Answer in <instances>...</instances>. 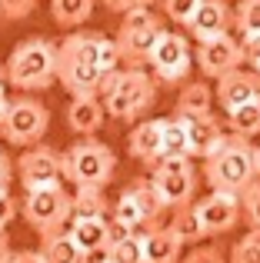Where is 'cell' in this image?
Instances as JSON below:
<instances>
[{"label":"cell","mask_w":260,"mask_h":263,"mask_svg":"<svg viewBox=\"0 0 260 263\" xmlns=\"http://www.w3.org/2000/svg\"><path fill=\"white\" fill-rule=\"evenodd\" d=\"M17 213H20V206H17V200H13V193L10 190L0 193V230H7V227L17 220Z\"/></svg>","instance_id":"obj_36"},{"label":"cell","mask_w":260,"mask_h":263,"mask_svg":"<svg viewBox=\"0 0 260 263\" xmlns=\"http://www.w3.org/2000/svg\"><path fill=\"white\" fill-rule=\"evenodd\" d=\"M4 80L20 93H37L57 80V44L47 37H27L10 50Z\"/></svg>","instance_id":"obj_4"},{"label":"cell","mask_w":260,"mask_h":263,"mask_svg":"<svg viewBox=\"0 0 260 263\" xmlns=\"http://www.w3.org/2000/svg\"><path fill=\"white\" fill-rule=\"evenodd\" d=\"M84 263H107L104 253H97V257H84Z\"/></svg>","instance_id":"obj_42"},{"label":"cell","mask_w":260,"mask_h":263,"mask_svg":"<svg viewBox=\"0 0 260 263\" xmlns=\"http://www.w3.org/2000/svg\"><path fill=\"white\" fill-rule=\"evenodd\" d=\"M227 127H230V137H240V140L257 137L260 134V100H250V103H244V107L230 110Z\"/></svg>","instance_id":"obj_27"},{"label":"cell","mask_w":260,"mask_h":263,"mask_svg":"<svg viewBox=\"0 0 260 263\" xmlns=\"http://www.w3.org/2000/svg\"><path fill=\"white\" fill-rule=\"evenodd\" d=\"M194 213L203 227V237H220L240 223V197L210 190L203 200H194Z\"/></svg>","instance_id":"obj_12"},{"label":"cell","mask_w":260,"mask_h":263,"mask_svg":"<svg viewBox=\"0 0 260 263\" xmlns=\"http://www.w3.org/2000/svg\"><path fill=\"white\" fill-rule=\"evenodd\" d=\"M0 84H4V64H0Z\"/></svg>","instance_id":"obj_43"},{"label":"cell","mask_w":260,"mask_h":263,"mask_svg":"<svg viewBox=\"0 0 260 263\" xmlns=\"http://www.w3.org/2000/svg\"><path fill=\"white\" fill-rule=\"evenodd\" d=\"M183 263H230L217 247H194V250L183 257Z\"/></svg>","instance_id":"obj_34"},{"label":"cell","mask_w":260,"mask_h":263,"mask_svg":"<svg viewBox=\"0 0 260 263\" xmlns=\"http://www.w3.org/2000/svg\"><path fill=\"white\" fill-rule=\"evenodd\" d=\"M160 160H190V154H187V127H183V120H177V117H163Z\"/></svg>","instance_id":"obj_25"},{"label":"cell","mask_w":260,"mask_h":263,"mask_svg":"<svg viewBox=\"0 0 260 263\" xmlns=\"http://www.w3.org/2000/svg\"><path fill=\"white\" fill-rule=\"evenodd\" d=\"M214 100L220 103L227 114H230V110H237V107H244V103H250V100H260V77H257L254 70L237 67V70L224 73V77L217 80Z\"/></svg>","instance_id":"obj_15"},{"label":"cell","mask_w":260,"mask_h":263,"mask_svg":"<svg viewBox=\"0 0 260 263\" xmlns=\"http://www.w3.org/2000/svg\"><path fill=\"white\" fill-rule=\"evenodd\" d=\"M104 260L107 263H147L143 260V247H140V237H137V233H127L124 240H114V243L104 250Z\"/></svg>","instance_id":"obj_28"},{"label":"cell","mask_w":260,"mask_h":263,"mask_svg":"<svg viewBox=\"0 0 260 263\" xmlns=\"http://www.w3.org/2000/svg\"><path fill=\"white\" fill-rule=\"evenodd\" d=\"M143 247V260L147 263H180V250L183 243L167 230V227H154V230L137 233Z\"/></svg>","instance_id":"obj_20"},{"label":"cell","mask_w":260,"mask_h":263,"mask_svg":"<svg viewBox=\"0 0 260 263\" xmlns=\"http://www.w3.org/2000/svg\"><path fill=\"white\" fill-rule=\"evenodd\" d=\"M147 67L154 70V80L157 84H170L177 87L183 80L187 84L190 77V67H194V50H190L187 37L177 30H163L160 40H157L154 53H150Z\"/></svg>","instance_id":"obj_9"},{"label":"cell","mask_w":260,"mask_h":263,"mask_svg":"<svg viewBox=\"0 0 260 263\" xmlns=\"http://www.w3.org/2000/svg\"><path fill=\"white\" fill-rule=\"evenodd\" d=\"M107 193L100 186H73L70 193V220H94L107 217Z\"/></svg>","instance_id":"obj_22"},{"label":"cell","mask_w":260,"mask_h":263,"mask_svg":"<svg viewBox=\"0 0 260 263\" xmlns=\"http://www.w3.org/2000/svg\"><path fill=\"white\" fill-rule=\"evenodd\" d=\"M94 4L97 0H50V17L57 27L77 30L94 17Z\"/></svg>","instance_id":"obj_23"},{"label":"cell","mask_w":260,"mask_h":263,"mask_svg":"<svg viewBox=\"0 0 260 263\" xmlns=\"http://www.w3.org/2000/svg\"><path fill=\"white\" fill-rule=\"evenodd\" d=\"M230 24H234V10H230L227 0H200L194 17H190V24H187V30L197 44H203V40L224 37L230 30Z\"/></svg>","instance_id":"obj_14"},{"label":"cell","mask_w":260,"mask_h":263,"mask_svg":"<svg viewBox=\"0 0 260 263\" xmlns=\"http://www.w3.org/2000/svg\"><path fill=\"white\" fill-rule=\"evenodd\" d=\"M107 220L110 217H94V220H70L67 223V237L73 240L84 257H97L107 250Z\"/></svg>","instance_id":"obj_19"},{"label":"cell","mask_w":260,"mask_h":263,"mask_svg":"<svg viewBox=\"0 0 260 263\" xmlns=\"http://www.w3.org/2000/svg\"><path fill=\"white\" fill-rule=\"evenodd\" d=\"M194 57H197V67L203 70V77H210V80H220L224 73L244 67V60H240V44H237L230 33L197 44Z\"/></svg>","instance_id":"obj_13"},{"label":"cell","mask_w":260,"mask_h":263,"mask_svg":"<svg viewBox=\"0 0 260 263\" xmlns=\"http://www.w3.org/2000/svg\"><path fill=\"white\" fill-rule=\"evenodd\" d=\"M60 167H64V180L70 186H100L104 190L117 174V157L107 143L84 137L60 154Z\"/></svg>","instance_id":"obj_5"},{"label":"cell","mask_w":260,"mask_h":263,"mask_svg":"<svg viewBox=\"0 0 260 263\" xmlns=\"http://www.w3.org/2000/svg\"><path fill=\"white\" fill-rule=\"evenodd\" d=\"M237 44H240V60H244V64L257 67V64H260V33H250V37H240Z\"/></svg>","instance_id":"obj_35"},{"label":"cell","mask_w":260,"mask_h":263,"mask_svg":"<svg viewBox=\"0 0 260 263\" xmlns=\"http://www.w3.org/2000/svg\"><path fill=\"white\" fill-rule=\"evenodd\" d=\"M203 177H207V183H210L214 193L240 197V193L247 190V186H254L257 177H260L257 147L250 140H240V137H227V140L207 157Z\"/></svg>","instance_id":"obj_2"},{"label":"cell","mask_w":260,"mask_h":263,"mask_svg":"<svg viewBox=\"0 0 260 263\" xmlns=\"http://www.w3.org/2000/svg\"><path fill=\"white\" fill-rule=\"evenodd\" d=\"M37 10V0H0V20H24Z\"/></svg>","instance_id":"obj_33"},{"label":"cell","mask_w":260,"mask_h":263,"mask_svg":"<svg viewBox=\"0 0 260 263\" xmlns=\"http://www.w3.org/2000/svg\"><path fill=\"white\" fill-rule=\"evenodd\" d=\"M7 103H10V97H7V90H4V84H0V114L7 110Z\"/></svg>","instance_id":"obj_41"},{"label":"cell","mask_w":260,"mask_h":263,"mask_svg":"<svg viewBox=\"0 0 260 263\" xmlns=\"http://www.w3.org/2000/svg\"><path fill=\"white\" fill-rule=\"evenodd\" d=\"M230 263H260V233H247L234 243L230 250Z\"/></svg>","instance_id":"obj_31"},{"label":"cell","mask_w":260,"mask_h":263,"mask_svg":"<svg viewBox=\"0 0 260 263\" xmlns=\"http://www.w3.org/2000/svg\"><path fill=\"white\" fill-rule=\"evenodd\" d=\"M254 73H257V77H260V64H257V67H254Z\"/></svg>","instance_id":"obj_44"},{"label":"cell","mask_w":260,"mask_h":263,"mask_svg":"<svg viewBox=\"0 0 260 263\" xmlns=\"http://www.w3.org/2000/svg\"><path fill=\"white\" fill-rule=\"evenodd\" d=\"M107 120V110L100 97H70L67 103V127L80 137H94Z\"/></svg>","instance_id":"obj_17"},{"label":"cell","mask_w":260,"mask_h":263,"mask_svg":"<svg viewBox=\"0 0 260 263\" xmlns=\"http://www.w3.org/2000/svg\"><path fill=\"white\" fill-rule=\"evenodd\" d=\"M0 263H40V257L37 250H7L0 257Z\"/></svg>","instance_id":"obj_37"},{"label":"cell","mask_w":260,"mask_h":263,"mask_svg":"<svg viewBox=\"0 0 260 263\" xmlns=\"http://www.w3.org/2000/svg\"><path fill=\"white\" fill-rule=\"evenodd\" d=\"M20 213L30 223V230L44 237H53V233H64L67 223H70V190L60 186H44V190H30L20 203Z\"/></svg>","instance_id":"obj_8"},{"label":"cell","mask_w":260,"mask_h":263,"mask_svg":"<svg viewBox=\"0 0 260 263\" xmlns=\"http://www.w3.org/2000/svg\"><path fill=\"white\" fill-rule=\"evenodd\" d=\"M214 107V93H210L207 84H183L180 87V97H177V107H174V117L180 120H194V117H203L210 114Z\"/></svg>","instance_id":"obj_21"},{"label":"cell","mask_w":260,"mask_h":263,"mask_svg":"<svg viewBox=\"0 0 260 263\" xmlns=\"http://www.w3.org/2000/svg\"><path fill=\"white\" fill-rule=\"evenodd\" d=\"M47 127H50V110L30 93H20L7 103V110L0 114V137L10 147H37L44 143Z\"/></svg>","instance_id":"obj_7"},{"label":"cell","mask_w":260,"mask_h":263,"mask_svg":"<svg viewBox=\"0 0 260 263\" xmlns=\"http://www.w3.org/2000/svg\"><path fill=\"white\" fill-rule=\"evenodd\" d=\"M167 230L174 233V237L180 240L183 247H194V243H200V240H203V227H200V220H197V213H194V203H187V206H177V210L170 213V223H167Z\"/></svg>","instance_id":"obj_26"},{"label":"cell","mask_w":260,"mask_h":263,"mask_svg":"<svg viewBox=\"0 0 260 263\" xmlns=\"http://www.w3.org/2000/svg\"><path fill=\"white\" fill-rule=\"evenodd\" d=\"M160 33H163V20H160V13H157L154 7H140V10L124 13L120 30H117V37H114L117 53H120V64L134 67V70H143V64L150 60Z\"/></svg>","instance_id":"obj_6"},{"label":"cell","mask_w":260,"mask_h":263,"mask_svg":"<svg viewBox=\"0 0 260 263\" xmlns=\"http://www.w3.org/2000/svg\"><path fill=\"white\" fill-rule=\"evenodd\" d=\"M234 27L240 30V37L260 33V0H240L234 7Z\"/></svg>","instance_id":"obj_29"},{"label":"cell","mask_w":260,"mask_h":263,"mask_svg":"<svg viewBox=\"0 0 260 263\" xmlns=\"http://www.w3.org/2000/svg\"><path fill=\"white\" fill-rule=\"evenodd\" d=\"M13 180V160L0 150V193H7V186H10Z\"/></svg>","instance_id":"obj_39"},{"label":"cell","mask_w":260,"mask_h":263,"mask_svg":"<svg viewBox=\"0 0 260 263\" xmlns=\"http://www.w3.org/2000/svg\"><path fill=\"white\" fill-rule=\"evenodd\" d=\"M104 33L73 30L57 44V84L70 97H97L104 70L97 60V47Z\"/></svg>","instance_id":"obj_1"},{"label":"cell","mask_w":260,"mask_h":263,"mask_svg":"<svg viewBox=\"0 0 260 263\" xmlns=\"http://www.w3.org/2000/svg\"><path fill=\"white\" fill-rule=\"evenodd\" d=\"M240 220L250 227V233H260V180L240 193Z\"/></svg>","instance_id":"obj_30"},{"label":"cell","mask_w":260,"mask_h":263,"mask_svg":"<svg viewBox=\"0 0 260 263\" xmlns=\"http://www.w3.org/2000/svg\"><path fill=\"white\" fill-rule=\"evenodd\" d=\"M160 137H163V120H160V117H154V120H140L134 127V134L127 137L130 157L154 167V163L160 160Z\"/></svg>","instance_id":"obj_18"},{"label":"cell","mask_w":260,"mask_h":263,"mask_svg":"<svg viewBox=\"0 0 260 263\" xmlns=\"http://www.w3.org/2000/svg\"><path fill=\"white\" fill-rule=\"evenodd\" d=\"M197 4H200V0H160L163 17L174 20L177 27H187V24H190V17H194Z\"/></svg>","instance_id":"obj_32"},{"label":"cell","mask_w":260,"mask_h":263,"mask_svg":"<svg viewBox=\"0 0 260 263\" xmlns=\"http://www.w3.org/2000/svg\"><path fill=\"white\" fill-rule=\"evenodd\" d=\"M13 174L20 177V186L27 193L44 190V186H60L64 183V167H60V150H53L50 143H37L27 147L20 154V160L13 163Z\"/></svg>","instance_id":"obj_11"},{"label":"cell","mask_w":260,"mask_h":263,"mask_svg":"<svg viewBox=\"0 0 260 263\" xmlns=\"http://www.w3.org/2000/svg\"><path fill=\"white\" fill-rule=\"evenodd\" d=\"M104 4L117 13H130V10H140V7H150L154 0H104Z\"/></svg>","instance_id":"obj_38"},{"label":"cell","mask_w":260,"mask_h":263,"mask_svg":"<svg viewBox=\"0 0 260 263\" xmlns=\"http://www.w3.org/2000/svg\"><path fill=\"white\" fill-rule=\"evenodd\" d=\"M97 97L104 100L107 117L114 120H140L147 110L157 103V84L147 70H134V67H120L114 73H104Z\"/></svg>","instance_id":"obj_3"},{"label":"cell","mask_w":260,"mask_h":263,"mask_svg":"<svg viewBox=\"0 0 260 263\" xmlns=\"http://www.w3.org/2000/svg\"><path fill=\"white\" fill-rule=\"evenodd\" d=\"M177 120H180V117H177ZM183 127H187V154H190V160H207V157L227 140V134H224V127L217 123L214 114L183 120Z\"/></svg>","instance_id":"obj_16"},{"label":"cell","mask_w":260,"mask_h":263,"mask_svg":"<svg viewBox=\"0 0 260 263\" xmlns=\"http://www.w3.org/2000/svg\"><path fill=\"white\" fill-rule=\"evenodd\" d=\"M10 250V237H7V230H0V257Z\"/></svg>","instance_id":"obj_40"},{"label":"cell","mask_w":260,"mask_h":263,"mask_svg":"<svg viewBox=\"0 0 260 263\" xmlns=\"http://www.w3.org/2000/svg\"><path fill=\"white\" fill-rule=\"evenodd\" d=\"M37 257H40V263H84V253L73 247V240L67 237V230L40 240Z\"/></svg>","instance_id":"obj_24"},{"label":"cell","mask_w":260,"mask_h":263,"mask_svg":"<svg viewBox=\"0 0 260 263\" xmlns=\"http://www.w3.org/2000/svg\"><path fill=\"white\" fill-rule=\"evenodd\" d=\"M150 183H154L160 203L167 206V210H177V206L194 203L197 170H194V163H190V160H157Z\"/></svg>","instance_id":"obj_10"},{"label":"cell","mask_w":260,"mask_h":263,"mask_svg":"<svg viewBox=\"0 0 260 263\" xmlns=\"http://www.w3.org/2000/svg\"><path fill=\"white\" fill-rule=\"evenodd\" d=\"M257 157H260V147H257Z\"/></svg>","instance_id":"obj_45"}]
</instances>
